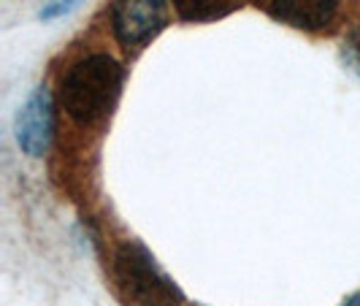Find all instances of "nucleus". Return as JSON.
Listing matches in <instances>:
<instances>
[{"label":"nucleus","instance_id":"obj_1","mask_svg":"<svg viewBox=\"0 0 360 306\" xmlns=\"http://www.w3.org/2000/svg\"><path fill=\"white\" fill-rule=\"evenodd\" d=\"M125 68L108 52H90L73 60L57 79V103L76 125H103L120 103Z\"/></svg>","mask_w":360,"mask_h":306},{"label":"nucleus","instance_id":"obj_2","mask_svg":"<svg viewBox=\"0 0 360 306\" xmlns=\"http://www.w3.org/2000/svg\"><path fill=\"white\" fill-rule=\"evenodd\" d=\"M111 290L125 306H184L187 298L141 241L127 238L108 260Z\"/></svg>","mask_w":360,"mask_h":306},{"label":"nucleus","instance_id":"obj_3","mask_svg":"<svg viewBox=\"0 0 360 306\" xmlns=\"http://www.w3.org/2000/svg\"><path fill=\"white\" fill-rule=\"evenodd\" d=\"M111 33L125 49H144L168 27V0H111Z\"/></svg>","mask_w":360,"mask_h":306},{"label":"nucleus","instance_id":"obj_4","mask_svg":"<svg viewBox=\"0 0 360 306\" xmlns=\"http://www.w3.org/2000/svg\"><path fill=\"white\" fill-rule=\"evenodd\" d=\"M57 98L49 87H36L14 117V139L27 158H44L57 133Z\"/></svg>","mask_w":360,"mask_h":306},{"label":"nucleus","instance_id":"obj_5","mask_svg":"<svg viewBox=\"0 0 360 306\" xmlns=\"http://www.w3.org/2000/svg\"><path fill=\"white\" fill-rule=\"evenodd\" d=\"M342 0H269L271 17L301 33H325L336 25Z\"/></svg>","mask_w":360,"mask_h":306},{"label":"nucleus","instance_id":"obj_6","mask_svg":"<svg viewBox=\"0 0 360 306\" xmlns=\"http://www.w3.org/2000/svg\"><path fill=\"white\" fill-rule=\"evenodd\" d=\"M171 6L179 22L203 25V22H214L233 14L241 6V0H171Z\"/></svg>","mask_w":360,"mask_h":306},{"label":"nucleus","instance_id":"obj_7","mask_svg":"<svg viewBox=\"0 0 360 306\" xmlns=\"http://www.w3.org/2000/svg\"><path fill=\"white\" fill-rule=\"evenodd\" d=\"M84 0H44L38 8V19L44 22H54V19L68 17L73 8H79Z\"/></svg>","mask_w":360,"mask_h":306},{"label":"nucleus","instance_id":"obj_8","mask_svg":"<svg viewBox=\"0 0 360 306\" xmlns=\"http://www.w3.org/2000/svg\"><path fill=\"white\" fill-rule=\"evenodd\" d=\"M344 54L347 60L360 71V25H355L349 33H347V41H344Z\"/></svg>","mask_w":360,"mask_h":306},{"label":"nucleus","instance_id":"obj_9","mask_svg":"<svg viewBox=\"0 0 360 306\" xmlns=\"http://www.w3.org/2000/svg\"><path fill=\"white\" fill-rule=\"evenodd\" d=\"M342 306H360V290H358V293H352V295H349Z\"/></svg>","mask_w":360,"mask_h":306}]
</instances>
